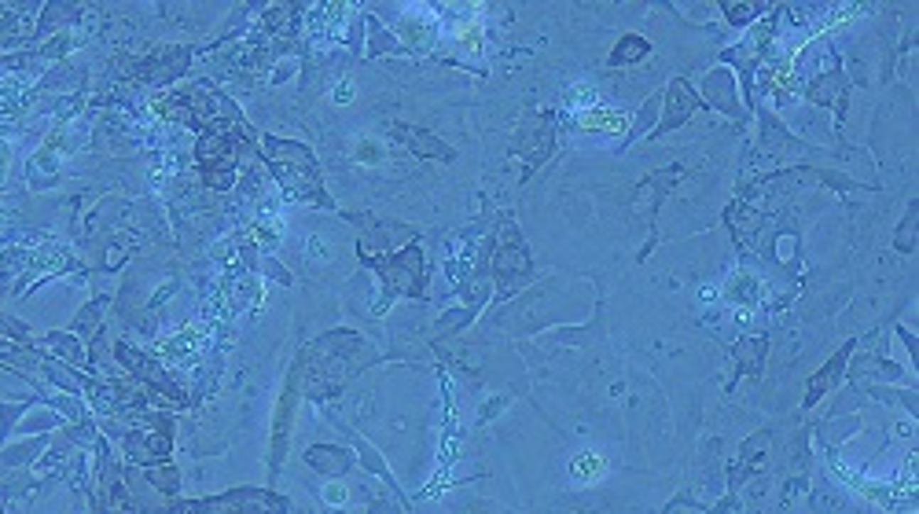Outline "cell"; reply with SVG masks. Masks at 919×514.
<instances>
[{
  "instance_id": "obj_5",
  "label": "cell",
  "mask_w": 919,
  "mask_h": 514,
  "mask_svg": "<svg viewBox=\"0 0 919 514\" xmlns=\"http://www.w3.org/2000/svg\"><path fill=\"white\" fill-rule=\"evenodd\" d=\"M353 155H357L360 162H379V158H382V147H375V143H368V140H360V143L353 147Z\"/></svg>"
},
{
  "instance_id": "obj_7",
  "label": "cell",
  "mask_w": 919,
  "mask_h": 514,
  "mask_svg": "<svg viewBox=\"0 0 919 514\" xmlns=\"http://www.w3.org/2000/svg\"><path fill=\"white\" fill-rule=\"evenodd\" d=\"M324 500H328V503H346V488H342V485H328V488H324Z\"/></svg>"
},
{
  "instance_id": "obj_6",
  "label": "cell",
  "mask_w": 919,
  "mask_h": 514,
  "mask_svg": "<svg viewBox=\"0 0 919 514\" xmlns=\"http://www.w3.org/2000/svg\"><path fill=\"white\" fill-rule=\"evenodd\" d=\"M456 37H460L463 48H478V23H475V26H467V23L456 26Z\"/></svg>"
},
{
  "instance_id": "obj_4",
  "label": "cell",
  "mask_w": 919,
  "mask_h": 514,
  "mask_svg": "<svg viewBox=\"0 0 919 514\" xmlns=\"http://www.w3.org/2000/svg\"><path fill=\"white\" fill-rule=\"evenodd\" d=\"M26 404H30V400H23V404H0V441H4V437L11 434L15 419L26 412Z\"/></svg>"
},
{
  "instance_id": "obj_8",
  "label": "cell",
  "mask_w": 919,
  "mask_h": 514,
  "mask_svg": "<svg viewBox=\"0 0 919 514\" xmlns=\"http://www.w3.org/2000/svg\"><path fill=\"white\" fill-rule=\"evenodd\" d=\"M335 99H338V103H346V99H353V84H338V92H335Z\"/></svg>"
},
{
  "instance_id": "obj_2",
  "label": "cell",
  "mask_w": 919,
  "mask_h": 514,
  "mask_svg": "<svg viewBox=\"0 0 919 514\" xmlns=\"http://www.w3.org/2000/svg\"><path fill=\"white\" fill-rule=\"evenodd\" d=\"M570 470H574V478L578 481H596V478H603V470H607V459L600 456V452H578L574 456V463H570Z\"/></svg>"
},
{
  "instance_id": "obj_1",
  "label": "cell",
  "mask_w": 919,
  "mask_h": 514,
  "mask_svg": "<svg viewBox=\"0 0 919 514\" xmlns=\"http://www.w3.org/2000/svg\"><path fill=\"white\" fill-rule=\"evenodd\" d=\"M629 121H633V114H625V111L618 114L611 106H592V111L581 114V128H607V133H625Z\"/></svg>"
},
{
  "instance_id": "obj_3",
  "label": "cell",
  "mask_w": 919,
  "mask_h": 514,
  "mask_svg": "<svg viewBox=\"0 0 919 514\" xmlns=\"http://www.w3.org/2000/svg\"><path fill=\"white\" fill-rule=\"evenodd\" d=\"M566 103H570V111H592V106H600L596 103V92L592 89H585V84H578V89H570V96H566Z\"/></svg>"
}]
</instances>
